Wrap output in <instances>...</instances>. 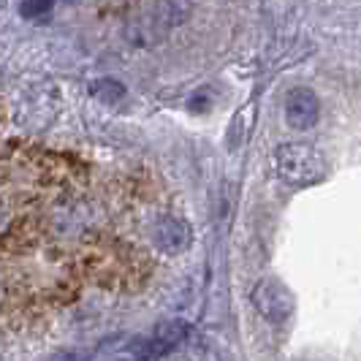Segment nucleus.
Instances as JSON below:
<instances>
[{"label":"nucleus","instance_id":"obj_7","mask_svg":"<svg viewBox=\"0 0 361 361\" xmlns=\"http://www.w3.org/2000/svg\"><path fill=\"white\" fill-rule=\"evenodd\" d=\"M92 95L101 98L104 104H117L126 95V87L117 79H98V82H92Z\"/></svg>","mask_w":361,"mask_h":361},{"label":"nucleus","instance_id":"obj_3","mask_svg":"<svg viewBox=\"0 0 361 361\" xmlns=\"http://www.w3.org/2000/svg\"><path fill=\"white\" fill-rule=\"evenodd\" d=\"M253 305L269 324H286L296 310V299L280 280H261L253 288Z\"/></svg>","mask_w":361,"mask_h":361},{"label":"nucleus","instance_id":"obj_5","mask_svg":"<svg viewBox=\"0 0 361 361\" xmlns=\"http://www.w3.org/2000/svg\"><path fill=\"white\" fill-rule=\"evenodd\" d=\"M190 239H193L190 226L185 220H180V217H161L155 223V228H152V242H155V247L161 253H182V250H188Z\"/></svg>","mask_w":361,"mask_h":361},{"label":"nucleus","instance_id":"obj_4","mask_svg":"<svg viewBox=\"0 0 361 361\" xmlns=\"http://www.w3.org/2000/svg\"><path fill=\"white\" fill-rule=\"evenodd\" d=\"M321 117V101L307 87H293L286 95V123L293 130H310Z\"/></svg>","mask_w":361,"mask_h":361},{"label":"nucleus","instance_id":"obj_8","mask_svg":"<svg viewBox=\"0 0 361 361\" xmlns=\"http://www.w3.org/2000/svg\"><path fill=\"white\" fill-rule=\"evenodd\" d=\"M52 11V3L49 0H33V3H22L19 6V14L25 19H38L44 17V14H49Z\"/></svg>","mask_w":361,"mask_h":361},{"label":"nucleus","instance_id":"obj_1","mask_svg":"<svg viewBox=\"0 0 361 361\" xmlns=\"http://www.w3.org/2000/svg\"><path fill=\"white\" fill-rule=\"evenodd\" d=\"M271 166H274V174L283 182L293 185V188L315 185V182L324 180L326 174L324 155L312 145H305V142L280 145L271 155Z\"/></svg>","mask_w":361,"mask_h":361},{"label":"nucleus","instance_id":"obj_2","mask_svg":"<svg viewBox=\"0 0 361 361\" xmlns=\"http://www.w3.org/2000/svg\"><path fill=\"white\" fill-rule=\"evenodd\" d=\"M190 6L188 3H152L139 8V17L130 22L128 36L133 38L139 47H149L155 41H161L171 27H180L182 22L190 17Z\"/></svg>","mask_w":361,"mask_h":361},{"label":"nucleus","instance_id":"obj_6","mask_svg":"<svg viewBox=\"0 0 361 361\" xmlns=\"http://www.w3.org/2000/svg\"><path fill=\"white\" fill-rule=\"evenodd\" d=\"M188 331H190V324L188 321H182V318H169V321H161V324L152 326V340L161 345L163 350H174L180 343H185V337H188Z\"/></svg>","mask_w":361,"mask_h":361}]
</instances>
